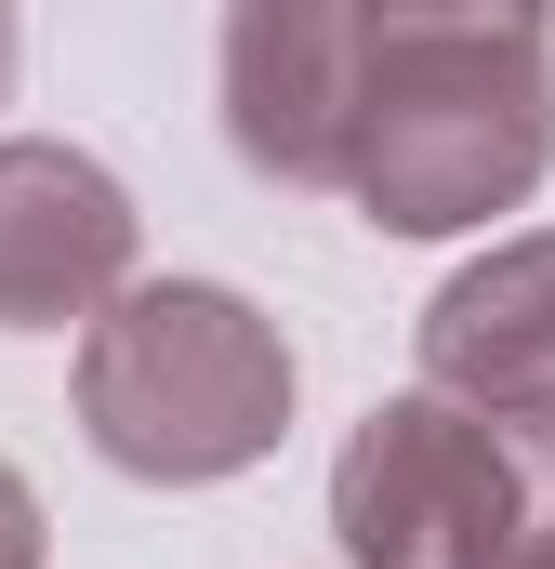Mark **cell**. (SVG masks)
I'll return each mask as SVG.
<instances>
[{
  "instance_id": "obj_7",
  "label": "cell",
  "mask_w": 555,
  "mask_h": 569,
  "mask_svg": "<svg viewBox=\"0 0 555 569\" xmlns=\"http://www.w3.org/2000/svg\"><path fill=\"white\" fill-rule=\"evenodd\" d=\"M0 569H40V490L0 463Z\"/></svg>"
},
{
  "instance_id": "obj_6",
  "label": "cell",
  "mask_w": 555,
  "mask_h": 569,
  "mask_svg": "<svg viewBox=\"0 0 555 569\" xmlns=\"http://www.w3.org/2000/svg\"><path fill=\"white\" fill-rule=\"evenodd\" d=\"M423 385L490 411H555V239H503L423 305Z\"/></svg>"
},
{
  "instance_id": "obj_5",
  "label": "cell",
  "mask_w": 555,
  "mask_h": 569,
  "mask_svg": "<svg viewBox=\"0 0 555 569\" xmlns=\"http://www.w3.org/2000/svg\"><path fill=\"white\" fill-rule=\"evenodd\" d=\"M133 291V199L107 159L0 133V331H93Z\"/></svg>"
},
{
  "instance_id": "obj_8",
  "label": "cell",
  "mask_w": 555,
  "mask_h": 569,
  "mask_svg": "<svg viewBox=\"0 0 555 569\" xmlns=\"http://www.w3.org/2000/svg\"><path fill=\"white\" fill-rule=\"evenodd\" d=\"M13 67H27V40H13V0H0V107H13Z\"/></svg>"
},
{
  "instance_id": "obj_2",
  "label": "cell",
  "mask_w": 555,
  "mask_h": 569,
  "mask_svg": "<svg viewBox=\"0 0 555 569\" xmlns=\"http://www.w3.org/2000/svg\"><path fill=\"white\" fill-rule=\"evenodd\" d=\"M278 425H291V345L252 291L133 279L80 331V437L145 490L239 477L278 450Z\"/></svg>"
},
{
  "instance_id": "obj_3",
  "label": "cell",
  "mask_w": 555,
  "mask_h": 569,
  "mask_svg": "<svg viewBox=\"0 0 555 569\" xmlns=\"http://www.w3.org/2000/svg\"><path fill=\"white\" fill-rule=\"evenodd\" d=\"M331 530L357 569H555V411L384 398L331 463Z\"/></svg>"
},
{
  "instance_id": "obj_1",
  "label": "cell",
  "mask_w": 555,
  "mask_h": 569,
  "mask_svg": "<svg viewBox=\"0 0 555 569\" xmlns=\"http://www.w3.org/2000/svg\"><path fill=\"white\" fill-rule=\"evenodd\" d=\"M543 159H555L543 0H384L344 199L384 239H450V226L516 212L543 186Z\"/></svg>"
},
{
  "instance_id": "obj_4",
  "label": "cell",
  "mask_w": 555,
  "mask_h": 569,
  "mask_svg": "<svg viewBox=\"0 0 555 569\" xmlns=\"http://www.w3.org/2000/svg\"><path fill=\"white\" fill-rule=\"evenodd\" d=\"M384 0H225V146L265 186H344L357 107H371Z\"/></svg>"
}]
</instances>
